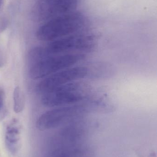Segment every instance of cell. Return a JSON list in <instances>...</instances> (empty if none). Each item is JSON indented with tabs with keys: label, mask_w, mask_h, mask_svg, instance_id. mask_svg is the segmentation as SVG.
<instances>
[{
	"label": "cell",
	"mask_w": 157,
	"mask_h": 157,
	"mask_svg": "<svg viewBox=\"0 0 157 157\" xmlns=\"http://www.w3.org/2000/svg\"><path fill=\"white\" fill-rule=\"evenodd\" d=\"M73 82L63 85L43 94L41 99L42 105L55 108L78 104L84 98L81 88Z\"/></svg>",
	"instance_id": "cell-5"
},
{
	"label": "cell",
	"mask_w": 157,
	"mask_h": 157,
	"mask_svg": "<svg viewBox=\"0 0 157 157\" xmlns=\"http://www.w3.org/2000/svg\"><path fill=\"white\" fill-rule=\"evenodd\" d=\"M20 128L15 121L7 126L6 133V143L9 151L12 153L18 149L20 140Z\"/></svg>",
	"instance_id": "cell-8"
},
{
	"label": "cell",
	"mask_w": 157,
	"mask_h": 157,
	"mask_svg": "<svg viewBox=\"0 0 157 157\" xmlns=\"http://www.w3.org/2000/svg\"><path fill=\"white\" fill-rule=\"evenodd\" d=\"M87 112L86 107L81 104L55 107L40 116L37 122V127L41 131L53 129L83 118Z\"/></svg>",
	"instance_id": "cell-4"
},
{
	"label": "cell",
	"mask_w": 157,
	"mask_h": 157,
	"mask_svg": "<svg viewBox=\"0 0 157 157\" xmlns=\"http://www.w3.org/2000/svg\"><path fill=\"white\" fill-rule=\"evenodd\" d=\"M85 57V54L83 53H65L49 56L34 63L29 71V75L33 79L44 78L74 66Z\"/></svg>",
	"instance_id": "cell-3"
},
{
	"label": "cell",
	"mask_w": 157,
	"mask_h": 157,
	"mask_svg": "<svg viewBox=\"0 0 157 157\" xmlns=\"http://www.w3.org/2000/svg\"><path fill=\"white\" fill-rule=\"evenodd\" d=\"M94 47L92 36L86 34L70 35L53 40L45 47L33 49L29 53L30 59L34 63L51 55L90 52Z\"/></svg>",
	"instance_id": "cell-2"
},
{
	"label": "cell",
	"mask_w": 157,
	"mask_h": 157,
	"mask_svg": "<svg viewBox=\"0 0 157 157\" xmlns=\"http://www.w3.org/2000/svg\"><path fill=\"white\" fill-rule=\"evenodd\" d=\"M78 0H38L33 6L32 16L37 21L50 20L74 11Z\"/></svg>",
	"instance_id": "cell-6"
},
{
	"label": "cell",
	"mask_w": 157,
	"mask_h": 157,
	"mask_svg": "<svg viewBox=\"0 0 157 157\" xmlns=\"http://www.w3.org/2000/svg\"><path fill=\"white\" fill-rule=\"evenodd\" d=\"M14 110L16 113H19L24 109L25 106V95L21 88L17 86L13 93Z\"/></svg>",
	"instance_id": "cell-9"
},
{
	"label": "cell",
	"mask_w": 157,
	"mask_h": 157,
	"mask_svg": "<svg viewBox=\"0 0 157 157\" xmlns=\"http://www.w3.org/2000/svg\"><path fill=\"white\" fill-rule=\"evenodd\" d=\"M4 93L2 90H0V111L2 110L4 107Z\"/></svg>",
	"instance_id": "cell-10"
},
{
	"label": "cell",
	"mask_w": 157,
	"mask_h": 157,
	"mask_svg": "<svg viewBox=\"0 0 157 157\" xmlns=\"http://www.w3.org/2000/svg\"><path fill=\"white\" fill-rule=\"evenodd\" d=\"M88 69L84 66L71 67L44 78L37 86V90L44 93L65 84L86 77Z\"/></svg>",
	"instance_id": "cell-7"
},
{
	"label": "cell",
	"mask_w": 157,
	"mask_h": 157,
	"mask_svg": "<svg viewBox=\"0 0 157 157\" xmlns=\"http://www.w3.org/2000/svg\"><path fill=\"white\" fill-rule=\"evenodd\" d=\"M2 60V59H1V56H0V65H1V63H2V60Z\"/></svg>",
	"instance_id": "cell-12"
},
{
	"label": "cell",
	"mask_w": 157,
	"mask_h": 157,
	"mask_svg": "<svg viewBox=\"0 0 157 157\" xmlns=\"http://www.w3.org/2000/svg\"><path fill=\"white\" fill-rule=\"evenodd\" d=\"M3 2V0H0V9H1V7H2V5Z\"/></svg>",
	"instance_id": "cell-11"
},
{
	"label": "cell",
	"mask_w": 157,
	"mask_h": 157,
	"mask_svg": "<svg viewBox=\"0 0 157 157\" xmlns=\"http://www.w3.org/2000/svg\"><path fill=\"white\" fill-rule=\"evenodd\" d=\"M87 24L85 16L73 12L50 19L40 27L36 33L41 41H53L70 35L78 34Z\"/></svg>",
	"instance_id": "cell-1"
}]
</instances>
